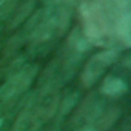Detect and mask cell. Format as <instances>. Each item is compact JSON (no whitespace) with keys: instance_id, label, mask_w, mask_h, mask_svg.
Instances as JSON below:
<instances>
[{"instance_id":"4","label":"cell","mask_w":131,"mask_h":131,"mask_svg":"<svg viewBox=\"0 0 131 131\" xmlns=\"http://www.w3.org/2000/svg\"><path fill=\"white\" fill-rule=\"evenodd\" d=\"M36 76V68L34 67H26L20 71H17L16 74H13L2 86H0V99L6 100L11 99L20 93H23L32 82Z\"/></svg>"},{"instance_id":"1","label":"cell","mask_w":131,"mask_h":131,"mask_svg":"<svg viewBox=\"0 0 131 131\" xmlns=\"http://www.w3.org/2000/svg\"><path fill=\"white\" fill-rule=\"evenodd\" d=\"M129 13V0H83L80 20L88 42L103 45L113 36L117 20Z\"/></svg>"},{"instance_id":"6","label":"cell","mask_w":131,"mask_h":131,"mask_svg":"<svg viewBox=\"0 0 131 131\" xmlns=\"http://www.w3.org/2000/svg\"><path fill=\"white\" fill-rule=\"evenodd\" d=\"M40 125H42V122L34 114V111L32 110H25L16 119L13 129L14 131H37L40 128Z\"/></svg>"},{"instance_id":"2","label":"cell","mask_w":131,"mask_h":131,"mask_svg":"<svg viewBox=\"0 0 131 131\" xmlns=\"http://www.w3.org/2000/svg\"><path fill=\"white\" fill-rule=\"evenodd\" d=\"M70 23V13L65 8H59L54 11L43 13L42 17L37 19L36 25L31 31V42L43 43L51 39H56L65 32Z\"/></svg>"},{"instance_id":"5","label":"cell","mask_w":131,"mask_h":131,"mask_svg":"<svg viewBox=\"0 0 131 131\" xmlns=\"http://www.w3.org/2000/svg\"><path fill=\"white\" fill-rule=\"evenodd\" d=\"M57 105H59V94L56 90L52 88H46L36 100L34 103V114L40 119V122L43 120H48L54 116L56 110H57Z\"/></svg>"},{"instance_id":"3","label":"cell","mask_w":131,"mask_h":131,"mask_svg":"<svg viewBox=\"0 0 131 131\" xmlns=\"http://www.w3.org/2000/svg\"><path fill=\"white\" fill-rule=\"evenodd\" d=\"M117 54H119L117 49H105V51H100V52L94 54L93 57H90V60L85 63L83 71L80 74L82 83L85 86L94 85L99 80V77L106 71V68H110L116 62Z\"/></svg>"},{"instance_id":"8","label":"cell","mask_w":131,"mask_h":131,"mask_svg":"<svg viewBox=\"0 0 131 131\" xmlns=\"http://www.w3.org/2000/svg\"><path fill=\"white\" fill-rule=\"evenodd\" d=\"M79 131H99V128L97 126H85V128H82Z\"/></svg>"},{"instance_id":"7","label":"cell","mask_w":131,"mask_h":131,"mask_svg":"<svg viewBox=\"0 0 131 131\" xmlns=\"http://www.w3.org/2000/svg\"><path fill=\"white\" fill-rule=\"evenodd\" d=\"M100 91L105 94V96H110V97H119L122 96L125 91H126V85L122 79L119 77H114V76H108L102 86H100Z\"/></svg>"}]
</instances>
